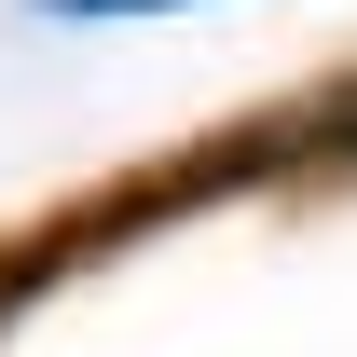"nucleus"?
Listing matches in <instances>:
<instances>
[{
	"label": "nucleus",
	"instance_id": "obj_1",
	"mask_svg": "<svg viewBox=\"0 0 357 357\" xmlns=\"http://www.w3.org/2000/svg\"><path fill=\"white\" fill-rule=\"evenodd\" d=\"M28 14H192V0H28Z\"/></svg>",
	"mask_w": 357,
	"mask_h": 357
}]
</instances>
